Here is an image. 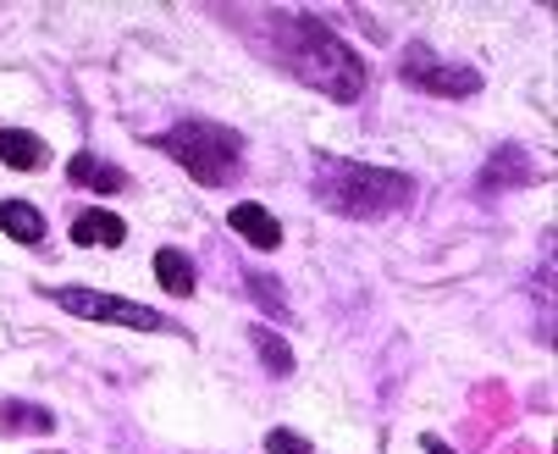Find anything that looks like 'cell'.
I'll return each mask as SVG.
<instances>
[{"mask_svg":"<svg viewBox=\"0 0 558 454\" xmlns=\"http://www.w3.org/2000/svg\"><path fill=\"white\" fill-rule=\"evenodd\" d=\"M0 227H7L17 244H39L45 239V211L28 205V200H7L0 205Z\"/></svg>","mask_w":558,"mask_h":454,"instance_id":"cell-10","label":"cell"},{"mask_svg":"<svg viewBox=\"0 0 558 454\" xmlns=\"http://www.w3.org/2000/svg\"><path fill=\"white\" fill-rule=\"evenodd\" d=\"M155 150H167V156L205 189H221L227 178H238V162H244V139L221 122H205V117H189L167 133H155Z\"/></svg>","mask_w":558,"mask_h":454,"instance_id":"cell-3","label":"cell"},{"mask_svg":"<svg viewBox=\"0 0 558 454\" xmlns=\"http://www.w3.org/2000/svg\"><path fill=\"white\" fill-rule=\"evenodd\" d=\"M250 338H255V349H260V360H266V366H271L277 377H288V371H293V349H288V344H282V338L271 333V327H255Z\"/></svg>","mask_w":558,"mask_h":454,"instance_id":"cell-14","label":"cell"},{"mask_svg":"<svg viewBox=\"0 0 558 454\" xmlns=\"http://www.w3.org/2000/svg\"><path fill=\"white\" fill-rule=\"evenodd\" d=\"M421 449H426V454H453V449H448V443H442V438H432V432H426V438H421Z\"/></svg>","mask_w":558,"mask_h":454,"instance_id":"cell-17","label":"cell"},{"mask_svg":"<svg viewBox=\"0 0 558 454\" xmlns=\"http://www.w3.org/2000/svg\"><path fill=\"white\" fill-rule=\"evenodd\" d=\"M271 50L299 84L322 89L332 100H360L365 95V61L322 23L304 12H277L271 17Z\"/></svg>","mask_w":558,"mask_h":454,"instance_id":"cell-1","label":"cell"},{"mask_svg":"<svg viewBox=\"0 0 558 454\" xmlns=\"http://www.w3.org/2000/svg\"><path fill=\"white\" fill-rule=\"evenodd\" d=\"M0 162L12 172H39L45 167V139L28 128H0Z\"/></svg>","mask_w":558,"mask_h":454,"instance_id":"cell-8","label":"cell"},{"mask_svg":"<svg viewBox=\"0 0 558 454\" xmlns=\"http://www.w3.org/2000/svg\"><path fill=\"white\" fill-rule=\"evenodd\" d=\"M128 239V222L117 216V211H84V216H77L72 222V244H100V250H117Z\"/></svg>","mask_w":558,"mask_h":454,"instance_id":"cell-7","label":"cell"},{"mask_svg":"<svg viewBox=\"0 0 558 454\" xmlns=\"http://www.w3.org/2000/svg\"><path fill=\"white\" fill-rule=\"evenodd\" d=\"M250 288H255V299H260V306H271V311H282V299H277L282 288H277L271 277H260V272H250Z\"/></svg>","mask_w":558,"mask_h":454,"instance_id":"cell-16","label":"cell"},{"mask_svg":"<svg viewBox=\"0 0 558 454\" xmlns=\"http://www.w3.org/2000/svg\"><path fill=\"white\" fill-rule=\"evenodd\" d=\"M536 178V167L525 162V150H514V144H504L498 156H493V167L482 172V183L487 189H504V183H531Z\"/></svg>","mask_w":558,"mask_h":454,"instance_id":"cell-12","label":"cell"},{"mask_svg":"<svg viewBox=\"0 0 558 454\" xmlns=\"http://www.w3.org/2000/svg\"><path fill=\"white\" fill-rule=\"evenodd\" d=\"M66 178H72L77 189H100V194H122V189H128V172H117V167H106V162H95V156H72V162H66Z\"/></svg>","mask_w":558,"mask_h":454,"instance_id":"cell-9","label":"cell"},{"mask_svg":"<svg viewBox=\"0 0 558 454\" xmlns=\"http://www.w3.org/2000/svg\"><path fill=\"white\" fill-rule=\"evenodd\" d=\"M50 299H56L66 316H84V322H117V327H138V333H161V327H167L161 311L138 306V299L100 294V288H77V283H66V288H56Z\"/></svg>","mask_w":558,"mask_h":454,"instance_id":"cell-4","label":"cell"},{"mask_svg":"<svg viewBox=\"0 0 558 454\" xmlns=\"http://www.w3.org/2000/svg\"><path fill=\"white\" fill-rule=\"evenodd\" d=\"M315 194L338 216H387L415 200V183L392 167L343 162V156H315Z\"/></svg>","mask_w":558,"mask_h":454,"instance_id":"cell-2","label":"cell"},{"mask_svg":"<svg viewBox=\"0 0 558 454\" xmlns=\"http://www.w3.org/2000/svg\"><path fill=\"white\" fill-rule=\"evenodd\" d=\"M398 79L415 84V89H426V95H448V100H464V95L482 89V72H475V67L437 61L426 45H410V50H404V61H398Z\"/></svg>","mask_w":558,"mask_h":454,"instance_id":"cell-5","label":"cell"},{"mask_svg":"<svg viewBox=\"0 0 558 454\" xmlns=\"http://www.w3.org/2000/svg\"><path fill=\"white\" fill-rule=\"evenodd\" d=\"M56 416L45 405H23V399H0V432H50Z\"/></svg>","mask_w":558,"mask_h":454,"instance_id":"cell-13","label":"cell"},{"mask_svg":"<svg viewBox=\"0 0 558 454\" xmlns=\"http://www.w3.org/2000/svg\"><path fill=\"white\" fill-rule=\"evenodd\" d=\"M227 227H232V234H244L255 250H277V244H282V222H277L260 200L232 205V211H227Z\"/></svg>","mask_w":558,"mask_h":454,"instance_id":"cell-6","label":"cell"},{"mask_svg":"<svg viewBox=\"0 0 558 454\" xmlns=\"http://www.w3.org/2000/svg\"><path fill=\"white\" fill-rule=\"evenodd\" d=\"M266 454H315V449H310V438H299L288 427H271L266 432Z\"/></svg>","mask_w":558,"mask_h":454,"instance_id":"cell-15","label":"cell"},{"mask_svg":"<svg viewBox=\"0 0 558 454\" xmlns=\"http://www.w3.org/2000/svg\"><path fill=\"white\" fill-rule=\"evenodd\" d=\"M155 283H161L167 294H194V261L183 250H155Z\"/></svg>","mask_w":558,"mask_h":454,"instance_id":"cell-11","label":"cell"}]
</instances>
